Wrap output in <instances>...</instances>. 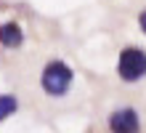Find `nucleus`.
I'll return each mask as SVG.
<instances>
[{
    "label": "nucleus",
    "mask_w": 146,
    "mask_h": 133,
    "mask_svg": "<svg viewBox=\"0 0 146 133\" xmlns=\"http://www.w3.org/2000/svg\"><path fill=\"white\" fill-rule=\"evenodd\" d=\"M72 85V69L64 61H50L42 72V88L48 96H64Z\"/></svg>",
    "instance_id": "obj_1"
},
{
    "label": "nucleus",
    "mask_w": 146,
    "mask_h": 133,
    "mask_svg": "<svg viewBox=\"0 0 146 133\" xmlns=\"http://www.w3.org/2000/svg\"><path fill=\"white\" fill-rule=\"evenodd\" d=\"M117 72L122 80L127 83H135L146 75V53L141 48H125L119 53V61H117Z\"/></svg>",
    "instance_id": "obj_2"
},
{
    "label": "nucleus",
    "mask_w": 146,
    "mask_h": 133,
    "mask_svg": "<svg viewBox=\"0 0 146 133\" xmlns=\"http://www.w3.org/2000/svg\"><path fill=\"white\" fill-rule=\"evenodd\" d=\"M109 128H111V133H138V128H141L138 112L130 109V106L117 109V112L109 117Z\"/></svg>",
    "instance_id": "obj_3"
},
{
    "label": "nucleus",
    "mask_w": 146,
    "mask_h": 133,
    "mask_svg": "<svg viewBox=\"0 0 146 133\" xmlns=\"http://www.w3.org/2000/svg\"><path fill=\"white\" fill-rule=\"evenodd\" d=\"M21 40H24V35L19 29V24H3V27H0V43H3L5 48L21 45Z\"/></svg>",
    "instance_id": "obj_4"
},
{
    "label": "nucleus",
    "mask_w": 146,
    "mask_h": 133,
    "mask_svg": "<svg viewBox=\"0 0 146 133\" xmlns=\"http://www.w3.org/2000/svg\"><path fill=\"white\" fill-rule=\"evenodd\" d=\"M16 99L13 96H0V120H5V117H11V114L16 112Z\"/></svg>",
    "instance_id": "obj_5"
},
{
    "label": "nucleus",
    "mask_w": 146,
    "mask_h": 133,
    "mask_svg": "<svg viewBox=\"0 0 146 133\" xmlns=\"http://www.w3.org/2000/svg\"><path fill=\"white\" fill-rule=\"evenodd\" d=\"M138 21H141V29H143V32H146V11H143V13H141V19H138Z\"/></svg>",
    "instance_id": "obj_6"
}]
</instances>
